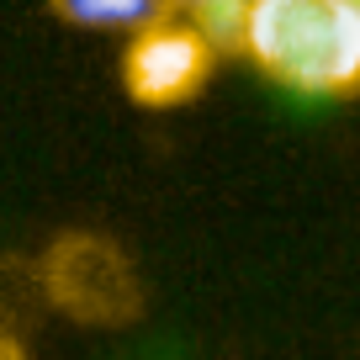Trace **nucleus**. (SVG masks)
Wrapping results in <instances>:
<instances>
[{
	"instance_id": "39448f33",
	"label": "nucleus",
	"mask_w": 360,
	"mask_h": 360,
	"mask_svg": "<svg viewBox=\"0 0 360 360\" xmlns=\"http://www.w3.org/2000/svg\"><path fill=\"white\" fill-rule=\"evenodd\" d=\"M180 22H191L217 53H244V22L255 0H169Z\"/></svg>"
},
{
	"instance_id": "0eeeda50",
	"label": "nucleus",
	"mask_w": 360,
	"mask_h": 360,
	"mask_svg": "<svg viewBox=\"0 0 360 360\" xmlns=\"http://www.w3.org/2000/svg\"><path fill=\"white\" fill-rule=\"evenodd\" d=\"M349 6H355V11H360V0H349Z\"/></svg>"
},
{
	"instance_id": "423d86ee",
	"label": "nucleus",
	"mask_w": 360,
	"mask_h": 360,
	"mask_svg": "<svg viewBox=\"0 0 360 360\" xmlns=\"http://www.w3.org/2000/svg\"><path fill=\"white\" fill-rule=\"evenodd\" d=\"M0 360H27V355H22V345H16V339L0 334Z\"/></svg>"
},
{
	"instance_id": "f03ea898",
	"label": "nucleus",
	"mask_w": 360,
	"mask_h": 360,
	"mask_svg": "<svg viewBox=\"0 0 360 360\" xmlns=\"http://www.w3.org/2000/svg\"><path fill=\"white\" fill-rule=\"evenodd\" d=\"M43 292L79 328H127L143 318V281L117 238L106 233H58L43 249Z\"/></svg>"
},
{
	"instance_id": "f257e3e1",
	"label": "nucleus",
	"mask_w": 360,
	"mask_h": 360,
	"mask_svg": "<svg viewBox=\"0 0 360 360\" xmlns=\"http://www.w3.org/2000/svg\"><path fill=\"white\" fill-rule=\"evenodd\" d=\"M244 58L281 90L339 101L360 90V11L349 0H255Z\"/></svg>"
},
{
	"instance_id": "20e7f679",
	"label": "nucleus",
	"mask_w": 360,
	"mask_h": 360,
	"mask_svg": "<svg viewBox=\"0 0 360 360\" xmlns=\"http://www.w3.org/2000/svg\"><path fill=\"white\" fill-rule=\"evenodd\" d=\"M48 11L69 27H90V32H148V27L169 22L175 6L169 0H48Z\"/></svg>"
},
{
	"instance_id": "7ed1b4c3",
	"label": "nucleus",
	"mask_w": 360,
	"mask_h": 360,
	"mask_svg": "<svg viewBox=\"0 0 360 360\" xmlns=\"http://www.w3.org/2000/svg\"><path fill=\"white\" fill-rule=\"evenodd\" d=\"M212 58H217V48L207 43L191 22L169 16V22L127 37V48H122V90L138 106L165 112V106L191 101L196 90L207 85Z\"/></svg>"
}]
</instances>
